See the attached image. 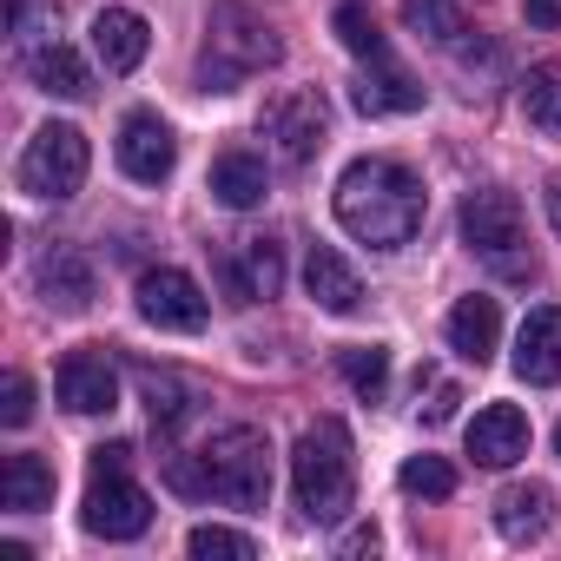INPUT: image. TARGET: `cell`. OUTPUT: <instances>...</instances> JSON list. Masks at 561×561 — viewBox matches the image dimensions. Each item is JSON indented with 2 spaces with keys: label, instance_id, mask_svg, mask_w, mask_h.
<instances>
[{
  "label": "cell",
  "instance_id": "836d02e7",
  "mask_svg": "<svg viewBox=\"0 0 561 561\" xmlns=\"http://www.w3.org/2000/svg\"><path fill=\"white\" fill-rule=\"evenodd\" d=\"M337 548H344V554H370V548H377V528L364 522V528H351V535H344Z\"/></svg>",
  "mask_w": 561,
  "mask_h": 561
},
{
  "label": "cell",
  "instance_id": "7c38bea8",
  "mask_svg": "<svg viewBox=\"0 0 561 561\" xmlns=\"http://www.w3.org/2000/svg\"><path fill=\"white\" fill-rule=\"evenodd\" d=\"M60 403L73 416H106L119 410V370L100 351H67L60 357Z\"/></svg>",
  "mask_w": 561,
  "mask_h": 561
},
{
  "label": "cell",
  "instance_id": "4dcf8cb0",
  "mask_svg": "<svg viewBox=\"0 0 561 561\" xmlns=\"http://www.w3.org/2000/svg\"><path fill=\"white\" fill-rule=\"evenodd\" d=\"M27 416H34V383H27L21 370H8V383H0V423L21 430Z\"/></svg>",
  "mask_w": 561,
  "mask_h": 561
},
{
  "label": "cell",
  "instance_id": "f1b7e54d",
  "mask_svg": "<svg viewBox=\"0 0 561 561\" xmlns=\"http://www.w3.org/2000/svg\"><path fill=\"white\" fill-rule=\"evenodd\" d=\"M185 548H192L198 561H251V554H257V541H251V535L218 528V522H198V528L185 535Z\"/></svg>",
  "mask_w": 561,
  "mask_h": 561
},
{
  "label": "cell",
  "instance_id": "ffe728a7",
  "mask_svg": "<svg viewBox=\"0 0 561 561\" xmlns=\"http://www.w3.org/2000/svg\"><path fill=\"white\" fill-rule=\"evenodd\" d=\"M548 522H554V489L548 482H515L495 502V528L508 541H535V535H548Z\"/></svg>",
  "mask_w": 561,
  "mask_h": 561
},
{
  "label": "cell",
  "instance_id": "d4e9b609",
  "mask_svg": "<svg viewBox=\"0 0 561 561\" xmlns=\"http://www.w3.org/2000/svg\"><path fill=\"white\" fill-rule=\"evenodd\" d=\"M403 27L416 41H430V47H456L469 34V21H462L456 0H403Z\"/></svg>",
  "mask_w": 561,
  "mask_h": 561
},
{
  "label": "cell",
  "instance_id": "9a60e30c",
  "mask_svg": "<svg viewBox=\"0 0 561 561\" xmlns=\"http://www.w3.org/2000/svg\"><path fill=\"white\" fill-rule=\"evenodd\" d=\"M305 291L318 298V311L351 318V311L364 305V277L344 264V251H337V244H311V257H305Z\"/></svg>",
  "mask_w": 561,
  "mask_h": 561
},
{
  "label": "cell",
  "instance_id": "8992f818",
  "mask_svg": "<svg viewBox=\"0 0 561 561\" xmlns=\"http://www.w3.org/2000/svg\"><path fill=\"white\" fill-rule=\"evenodd\" d=\"M462 244L502 277H535V257L522 251V198L502 185L462 198Z\"/></svg>",
  "mask_w": 561,
  "mask_h": 561
},
{
  "label": "cell",
  "instance_id": "d6a6232c",
  "mask_svg": "<svg viewBox=\"0 0 561 561\" xmlns=\"http://www.w3.org/2000/svg\"><path fill=\"white\" fill-rule=\"evenodd\" d=\"M528 27H561V0H528Z\"/></svg>",
  "mask_w": 561,
  "mask_h": 561
},
{
  "label": "cell",
  "instance_id": "44dd1931",
  "mask_svg": "<svg viewBox=\"0 0 561 561\" xmlns=\"http://www.w3.org/2000/svg\"><path fill=\"white\" fill-rule=\"evenodd\" d=\"M0 508H14V515L54 508V469L41 456H8L0 462Z\"/></svg>",
  "mask_w": 561,
  "mask_h": 561
},
{
  "label": "cell",
  "instance_id": "e575fe53",
  "mask_svg": "<svg viewBox=\"0 0 561 561\" xmlns=\"http://www.w3.org/2000/svg\"><path fill=\"white\" fill-rule=\"evenodd\" d=\"M548 211H554V225H561V179H548Z\"/></svg>",
  "mask_w": 561,
  "mask_h": 561
},
{
  "label": "cell",
  "instance_id": "cb8c5ba5",
  "mask_svg": "<svg viewBox=\"0 0 561 561\" xmlns=\"http://www.w3.org/2000/svg\"><path fill=\"white\" fill-rule=\"evenodd\" d=\"M522 113H528L535 133L561 139V67H554V60L528 67V80H522Z\"/></svg>",
  "mask_w": 561,
  "mask_h": 561
},
{
  "label": "cell",
  "instance_id": "d590c367",
  "mask_svg": "<svg viewBox=\"0 0 561 561\" xmlns=\"http://www.w3.org/2000/svg\"><path fill=\"white\" fill-rule=\"evenodd\" d=\"M554 449H561V423H554Z\"/></svg>",
  "mask_w": 561,
  "mask_h": 561
},
{
  "label": "cell",
  "instance_id": "277c9868",
  "mask_svg": "<svg viewBox=\"0 0 561 561\" xmlns=\"http://www.w3.org/2000/svg\"><path fill=\"white\" fill-rule=\"evenodd\" d=\"M205 495H218L225 508H264L271 502V443L251 423H231L205 443Z\"/></svg>",
  "mask_w": 561,
  "mask_h": 561
},
{
  "label": "cell",
  "instance_id": "2e32d148",
  "mask_svg": "<svg viewBox=\"0 0 561 561\" xmlns=\"http://www.w3.org/2000/svg\"><path fill=\"white\" fill-rule=\"evenodd\" d=\"M225 285H231V298H244V305L285 291V251H277V238H244L238 257H231V271H225Z\"/></svg>",
  "mask_w": 561,
  "mask_h": 561
},
{
  "label": "cell",
  "instance_id": "d6986e66",
  "mask_svg": "<svg viewBox=\"0 0 561 561\" xmlns=\"http://www.w3.org/2000/svg\"><path fill=\"white\" fill-rule=\"evenodd\" d=\"M351 106H357L364 119H383V113H416V106H423V87H416L410 73H397L390 60H370V73L351 87Z\"/></svg>",
  "mask_w": 561,
  "mask_h": 561
},
{
  "label": "cell",
  "instance_id": "ac0fdd59",
  "mask_svg": "<svg viewBox=\"0 0 561 561\" xmlns=\"http://www.w3.org/2000/svg\"><path fill=\"white\" fill-rule=\"evenodd\" d=\"M495 344H502V305L495 298H462L456 311H449V351L462 357V364H489L495 357Z\"/></svg>",
  "mask_w": 561,
  "mask_h": 561
},
{
  "label": "cell",
  "instance_id": "3957f363",
  "mask_svg": "<svg viewBox=\"0 0 561 561\" xmlns=\"http://www.w3.org/2000/svg\"><path fill=\"white\" fill-rule=\"evenodd\" d=\"M205 34H211V41H205V87H211V93H231L238 80L277 67V54H285V41L271 34V21L251 14L244 0H218Z\"/></svg>",
  "mask_w": 561,
  "mask_h": 561
},
{
  "label": "cell",
  "instance_id": "e0dca14e",
  "mask_svg": "<svg viewBox=\"0 0 561 561\" xmlns=\"http://www.w3.org/2000/svg\"><path fill=\"white\" fill-rule=\"evenodd\" d=\"M146 47H152V34H146V21H139L133 8H100V21H93V54H100L106 73H133V67L146 60Z\"/></svg>",
  "mask_w": 561,
  "mask_h": 561
},
{
  "label": "cell",
  "instance_id": "f546056e",
  "mask_svg": "<svg viewBox=\"0 0 561 561\" xmlns=\"http://www.w3.org/2000/svg\"><path fill=\"white\" fill-rule=\"evenodd\" d=\"M139 383H146V410H152V423H179V416H185V390H179V377L146 370Z\"/></svg>",
  "mask_w": 561,
  "mask_h": 561
},
{
  "label": "cell",
  "instance_id": "6da1fadb",
  "mask_svg": "<svg viewBox=\"0 0 561 561\" xmlns=\"http://www.w3.org/2000/svg\"><path fill=\"white\" fill-rule=\"evenodd\" d=\"M423 179L397 159H357L344 165L337 179V225L357 238V244H377V251H403L416 231H423Z\"/></svg>",
  "mask_w": 561,
  "mask_h": 561
},
{
  "label": "cell",
  "instance_id": "7a4b0ae2",
  "mask_svg": "<svg viewBox=\"0 0 561 561\" xmlns=\"http://www.w3.org/2000/svg\"><path fill=\"white\" fill-rule=\"evenodd\" d=\"M291 489H298V508L311 522H344L351 515V495H357V469H351V436L337 416L311 423L291 449Z\"/></svg>",
  "mask_w": 561,
  "mask_h": 561
},
{
  "label": "cell",
  "instance_id": "4316f807",
  "mask_svg": "<svg viewBox=\"0 0 561 561\" xmlns=\"http://www.w3.org/2000/svg\"><path fill=\"white\" fill-rule=\"evenodd\" d=\"M331 27H337V41H344L357 60H390V41L377 34V21H370L364 0H344V8L331 14Z\"/></svg>",
  "mask_w": 561,
  "mask_h": 561
},
{
  "label": "cell",
  "instance_id": "484cf974",
  "mask_svg": "<svg viewBox=\"0 0 561 561\" xmlns=\"http://www.w3.org/2000/svg\"><path fill=\"white\" fill-rule=\"evenodd\" d=\"M337 370H344V383L357 390V397H383V383H390V351L383 344H351V351H337Z\"/></svg>",
  "mask_w": 561,
  "mask_h": 561
},
{
  "label": "cell",
  "instance_id": "7402d4cb",
  "mask_svg": "<svg viewBox=\"0 0 561 561\" xmlns=\"http://www.w3.org/2000/svg\"><path fill=\"white\" fill-rule=\"evenodd\" d=\"M211 192H218V205L251 211V205L264 198V159H251V152H218V159H211Z\"/></svg>",
  "mask_w": 561,
  "mask_h": 561
},
{
  "label": "cell",
  "instance_id": "603a6c76",
  "mask_svg": "<svg viewBox=\"0 0 561 561\" xmlns=\"http://www.w3.org/2000/svg\"><path fill=\"white\" fill-rule=\"evenodd\" d=\"M27 73H34V87L41 93H54V100H80L87 93V60L73 54V47H34L27 54Z\"/></svg>",
  "mask_w": 561,
  "mask_h": 561
},
{
  "label": "cell",
  "instance_id": "1f68e13d",
  "mask_svg": "<svg viewBox=\"0 0 561 561\" xmlns=\"http://www.w3.org/2000/svg\"><path fill=\"white\" fill-rule=\"evenodd\" d=\"M456 403H462V397H456V383H436V397L423 403V423H449V416H456Z\"/></svg>",
  "mask_w": 561,
  "mask_h": 561
},
{
  "label": "cell",
  "instance_id": "ba28073f",
  "mask_svg": "<svg viewBox=\"0 0 561 561\" xmlns=\"http://www.w3.org/2000/svg\"><path fill=\"white\" fill-rule=\"evenodd\" d=\"M139 318L159 324V331H185V337H192V331H205L211 305H205V291H198V277H192V271L159 264V271L139 277Z\"/></svg>",
  "mask_w": 561,
  "mask_h": 561
},
{
  "label": "cell",
  "instance_id": "52a82bcc",
  "mask_svg": "<svg viewBox=\"0 0 561 561\" xmlns=\"http://www.w3.org/2000/svg\"><path fill=\"white\" fill-rule=\"evenodd\" d=\"M87 165H93V152H87L80 126H41L21 152V192L27 198H73L87 185Z\"/></svg>",
  "mask_w": 561,
  "mask_h": 561
},
{
  "label": "cell",
  "instance_id": "4fadbf2b",
  "mask_svg": "<svg viewBox=\"0 0 561 561\" xmlns=\"http://www.w3.org/2000/svg\"><path fill=\"white\" fill-rule=\"evenodd\" d=\"M469 456H476L482 469H515V462L528 456V416H522L515 403L476 410V423H469Z\"/></svg>",
  "mask_w": 561,
  "mask_h": 561
},
{
  "label": "cell",
  "instance_id": "5b68a950",
  "mask_svg": "<svg viewBox=\"0 0 561 561\" xmlns=\"http://www.w3.org/2000/svg\"><path fill=\"white\" fill-rule=\"evenodd\" d=\"M126 462H133V449H126V443L93 449V482H87V508H80L87 535L133 541V535H146V528H152V495L126 476Z\"/></svg>",
  "mask_w": 561,
  "mask_h": 561
},
{
  "label": "cell",
  "instance_id": "8fae6325",
  "mask_svg": "<svg viewBox=\"0 0 561 561\" xmlns=\"http://www.w3.org/2000/svg\"><path fill=\"white\" fill-rule=\"evenodd\" d=\"M34 291H41L54 311L80 318V311L100 298V271H93V257H87L80 244H54V251L41 257V271H34Z\"/></svg>",
  "mask_w": 561,
  "mask_h": 561
},
{
  "label": "cell",
  "instance_id": "9c48e42d",
  "mask_svg": "<svg viewBox=\"0 0 561 561\" xmlns=\"http://www.w3.org/2000/svg\"><path fill=\"white\" fill-rule=\"evenodd\" d=\"M264 133H271V146H277V159H285V165H311V159L324 152L331 113H324V100H318V93H285V100L271 106Z\"/></svg>",
  "mask_w": 561,
  "mask_h": 561
},
{
  "label": "cell",
  "instance_id": "83f0119b",
  "mask_svg": "<svg viewBox=\"0 0 561 561\" xmlns=\"http://www.w3.org/2000/svg\"><path fill=\"white\" fill-rule=\"evenodd\" d=\"M397 482H403V495H416V502H449V495H456V469H449L443 456H410V462L397 469Z\"/></svg>",
  "mask_w": 561,
  "mask_h": 561
},
{
  "label": "cell",
  "instance_id": "30bf717a",
  "mask_svg": "<svg viewBox=\"0 0 561 561\" xmlns=\"http://www.w3.org/2000/svg\"><path fill=\"white\" fill-rule=\"evenodd\" d=\"M172 165H179L172 126L159 113H126L119 119V172L139 179V185H159V179H172Z\"/></svg>",
  "mask_w": 561,
  "mask_h": 561
},
{
  "label": "cell",
  "instance_id": "5bb4252c",
  "mask_svg": "<svg viewBox=\"0 0 561 561\" xmlns=\"http://www.w3.org/2000/svg\"><path fill=\"white\" fill-rule=\"evenodd\" d=\"M515 377L535 383V390L561 383V311L554 305L522 318V331H515Z\"/></svg>",
  "mask_w": 561,
  "mask_h": 561
}]
</instances>
